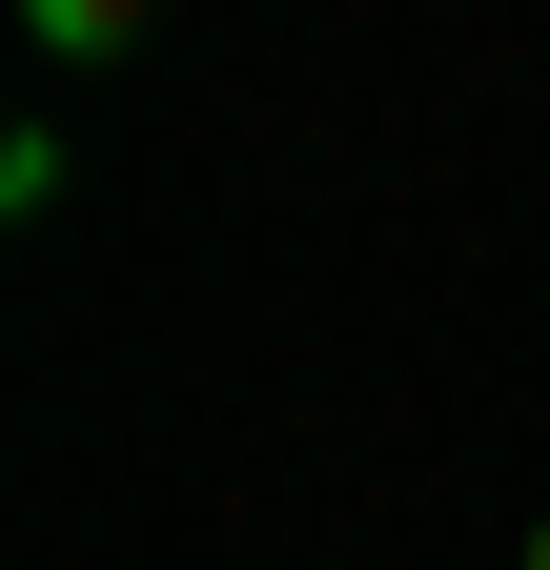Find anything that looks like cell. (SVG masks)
<instances>
[{
  "label": "cell",
  "mask_w": 550,
  "mask_h": 570,
  "mask_svg": "<svg viewBox=\"0 0 550 570\" xmlns=\"http://www.w3.org/2000/svg\"><path fill=\"white\" fill-rule=\"evenodd\" d=\"M530 570H550V530H530Z\"/></svg>",
  "instance_id": "obj_2"
},
{
  "label": "cell",
  "mask_w": 550,
  "mask_h": 570,
  "mask_svg": "<svg viewBox=\"0 0 550 570\" xmlns=\"http://www.w3.org/2000/svg\"><path fill=\"white\" fill-rule=\"evenodd\" d=\"M21 21H41V61H122V41L164 21V0H21Z\"/></svg>",
  "instance_id": "obj_1"
}]
</instances>
